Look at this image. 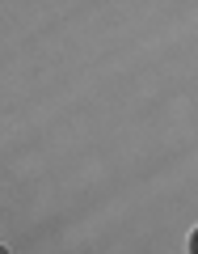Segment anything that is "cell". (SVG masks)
<instances>
[{
    "mask_svg": "<svg viewBox=\"0 0 198 254\" xmlns=\"http://www.w3.org/2000/svg\"><path fill=\"white\" fill-rule=\"evenodd\" d=\"M190 254H198V229H194V237H190Z\"/></svg>",
    "mask_w": 198,
    "mask_h": 254,
    "instance_id": "6da1fadb",
    "label": "cell"
}]
</instances>
